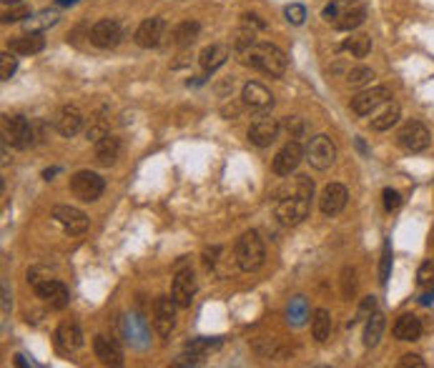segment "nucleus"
<instances>
[{"mask_svg":"<svg viewBox=\"0 0 434 368\" xmlns=\"http://www.w3.org/2000/svg\"><path fill=\"white\" fill-rule=\"evenodd\" d=\"M243 56H246V65H251L254 71L264 73V75L281 78V75L287 73V56H284L281 48H276V45H272V43L251 45Z\"/></svg>","mask_w":434,"mask_h":368,"instance_id":"1","label":"nucleus"},{"mask_svg":"<svg viewBox=\"0 0 434 368\" xmlns=\"http://www.w3.org/2000/svg\"><path fill=\"white\" fill-rule=\"evenodd\" d=\"M309 195L299 193L294 186L284 188L276 198V218L284 225H299L304 218L309 216Z\"/></svg>","mask_w":434,"mask_h":368,"instance_id":"2","label":"nucleus"},{"mask_svg":"<svg viewBox=\"0 0 434 368\" xmlns=\"http://www.w3.org/2000/svg\"><path fill=\"white\" fill-rule=\"evenodd\" d=\"M266 258V248L264 241L256 231H246L236 243V263L241 268L243 273H251V271H258L264 266Z\"/></svg>","mask_w":434,"mask_h":368,"instance_id":"3","label":"nucleus"},{"mask_svg":"<svg viewBox=\"0 0 434 368\" xmlns=\"http://www.w3.org/2000/svg\"><path fill=\"white\" fill-rule=\"evenodd\" d=\"M71 191H73V195L78 201L93 203L104 195L106 181L98 173H93V171H78V173L71 178Z\"/></svg>","mask_w":434,"mask_h":368,"instance_id":"4","label":"nucleus"},{"mask_svg":"<svg viewBox=\"0 0 434 368\" xmlns=\"http://www.w3.org/2000/svg\"><path fill=\"white\" fill-rule=\"evenodd\" d=\"M306 160L317 171H326L337 163V145L329 136H314L306 143Z\"/></svg>","mask_w":434,"mask_h":368,"instance_id":"5","label":"nucleus"},{"mask_svg":"<svg viewBox=\"0 0 434 368\" xmlns=\"http://www.w3.org/2000/svg\"><path fill=\"white\" fill-rule=\"evenodd\" d=\"M429 128L424 125V123H420V121H409V123H405L402 128H399V133H397V143L405 148V151H409V153H420V151H424L429 145Z\"/></svg>","mask_w":434,"mask_h":368,"instance_id":"6","label":"nucleus"},{"mask_svg":"<svg viewBox=\"0 0 434 368\" xmlns=\"http://www.w3.org/2000/svg\"><path fill=\"white\" fill-rule=\"evenodd\" d=\"M3 136H5V143H10L18 151H25L33 143V128H30L28 118L23 116H10L3 121Z\"/></svg>","mask_w":434,"mask_h":368,"instance_id":"7","label":"nucleus"},{"mask_svg":"<svg viewBox=\"0 0 434 368\" xmlns=\"http://www.w3.org/2000/svg\"><path fill=\"white\" fill-rule=\"evenodd\" d=\"M387 101H391V93L389 88H369V90H361L359 95H354L352 98V110L357 116H372L379 106H384Z\"/></svg>","mask_w":434,"mask_h":368,"instance_id":"8","label":"nucleus"},{"mask_svg":"<svg viewBox=\"0 0 434 368\" xmlns=\"http://www.w3.org/2000/svg\"><path fill=\"white\" fill-rule=\"evenodd\" d=\"M306 158V151L302 148L299 140H289L274 158V173L276 175H291L299 168V163Z\"/></svg>","mask_w":434,"mask_h":368,"instance_id":"9","label":"nucleus"},{"mask_svg":"<svg viewBox=\"0 0 434 368\" xmlns=\"http://www.w3.org/2000/svg\"><path fill=\"white\" fill-rule=\"evenodd\" d=\"M193 296H196V275L191 268L178 271L173 278V289H171V298L178 304V308H191Z\"/></svg>","mask_w":434,"mask_h":368,"instance_id":"10","label":"nucleus"},{"mask_svg":"<svg viewBox=\"0 0 434 368\" xmlns=\"http://www.w3.org/2000/svg\"><path fill=\"white\" fill-rule=\"evenodd\" d=\"M176 301L169 296L156 298L154 304V328L158 336H169L176 326Z\"/></svg>","mask_w":434,"mask_h":368,"instance_id":"11","label":"nucleus"},{"mask_svg":"<svg viewBox=\"0 0 434 368\" xmlns=\"http://www.w3.org/2000/svg\"><path fill=\"white\" fill-rule=\"evenodd\" d=\"M88 38H91V43L96 45V48H104V51H108V48H116V45L121 43L123 30H121V25H118L116 21H98L96 25L91 28Z\"/></svg>","mask_w":434,"mask_h":368,"instance_id":"12","label":"nucleus"},{"mask_svg":"<svg viewBox=\"0 0 434 368\" xmlns=\"http://www.w3.org/2000/svg\"><path fill=\"white\" fill-rule=\"evenodd\" d=\"M346 198H349V193H346V188L341 186V183H329V186L322 191L319 208H322V213H324L326 218L339 216L346 206Z\"/></svg>","mask_w":434,"mask_h":368,"instance_id":"13","label":"nucleus"},{"mask_svg":"<svg viewBox=\"0 0 434 368\" xmlns=\"http://www.w3.org/2000/svg\"><path fill=\"white\" fill-rule=\"evenodd\" d=\"M53 218H56L68 233H73V236H78V233H83L88 228V216H86L83 210L73 208V206H56V208H53Z\"/></svg>","mask_w":434,"mask_h":368,"instance_id":"14","label":"nucleus"},{"mask_svg":"<svg viewBox=\"0 0 434 368\" xmlns=\"http://www.w3.org/2000/svg\"><path fill=\"white\" fill-rule=\"evenodd\" d=\"M241 98H243V106H249L251 110H261V113H266V110L274 108V95L269 93V88L256 83V80H251V83L243 86Z\"/></svg>","mask_w":434,"mask_h":368,"instance_id":"15","label":"nucleus"},{"mask_svg":"<svg viewBox=\"0 0 434 368\" xmlns=\"http://www.w3.org/2000/svg\"><path fill=\"white\" fill-rule=\"evenodd\" d=\"M163 33H166V21L163 18H148L136 30V43L141 48H156L163 40Z\"/></svg>","mask_w":434,"mask_h":368,"instance_id":"16","label":"nucleus"},{"mask_svg":"<svg viewBox=\"0 0 434 368\" xmlns=\"http://www.w3.org/2000/svg\"><path fill=\"white\" fill-rule=\"evenodd\" d=\"M36 293L38 298H43L45 304H51L53 308H66L68 306V289L56 278H48V281L36 283Z\"/></svg>","mask_w":434,"mask_h":368,"instance_id":"17","label":"nucleus"},{"mask_svg":"<svg viewBox=\"0 0 434 368\" xmlns=\"http://www.w3.org/2000/svg\"><path fill=\"white\" fill-rule=\"evenodd\" d=\"M279 136V123L276 118H258L254 125L249 128V140L258 148H266V145H272Z\"/></svg>","mask_w":434,"mask_h":368,"instance_id":"18","label":"nucleus"},{"mask_svg":"<svg viewBox=\"0 0 434 368\" xmlns=\"http://www.w3.org/2000/svg\"><path fill=\"white\" fill-rule=\"evenodd\" d=\"M93 351H96V356L106 366H121V363H123V351H121L116 339L96 336V339H93Z\"/></svg>","mask_w":434,"mask_h":368,"instance_id":"19","label":"nucleus"},{"mask_svg":"<svg viewBox=\"0 0 434 368\" xmlns=\"http://www.w3.org/2000/svg\"><path fill=\"white\" fill-rule=\"evenodd\" d=\"M45 48V38L43 33H38V30H28V33H23V36H15L10 40V51L15 56H36Z\"/></svg>","mask_w":434,"mask_h":368,"instance_id":"20","label":"nucleus"},{"mask_svg":"<svg viewBox=\"0 0 434 368\" xmlns=\"http://www.w3.org/2000/svg\"><path fill=\"white\" fill-rule=\"evenodd\" d=\"M56 128H58L60 136L73 138L75 133L83 128V113L75 108V106H66V108H60L58 118H56Z\"/></svg>","mask_w":434,"mask_h":368,"instance_id":"21","label":"nucleus"},{"mask_svg":"<svg viewBox=\"0 0 434 368\" xmlns=\"http://www.w3.org/2000/svg\"><path fill=\"white\" fill-rule=\"evenodd\" d=\"M391 333H394L397 341H417L422 336V321L417 316H412V313H405V316L397 318Z\"/></svg>","mask_w":434,"mask_h":368,"instance_id":"22","label":"nucleus"},{"mask_svg":"<svg viewBox=\"0 0 434 368\" xmlns=\"http://www.w3.org/2000/svg\"><path fill=\"white\" fill-rule=\"evenodd\" d=\"M118 153H121V140L116 136L106 133L101 140H96V160L98 166H113L118 160Z\"/></svg>","mask_w":434,"mask_h":368,"instance_id":"23","label":"nucleus"},{"mask_svg":"<svg viewBox=\"0 0 434 368\" xmlns=\"http://www.w3.org/2000/svg\"><path fill=\"white\" fill-rule=\"evenodd\" d=\"M56 339H58L60 348H66V351H75V348L83 346V331L81 326L75 323V321H63L58 326V333H56Z\"/></svg>","mask_w":434,"mask_h":368,"instance_id":"24","label":"nucleus"},{"mask_svg":"<svg viewBox=\"0 0 434 368\" xmlns=\"http://www.w3.org/2000/svg\"><path fill=\"white\" fill-rule=\"evenodd\" d=\"M399 106L397 103L387 101L384 106H379V108L374 110V116H372V128L374 130H389L394 123L399 121Z\"/></svg>","mask_w":434,"mask_h":368,"instance_id":"25","label":"nucleus"},{"mask_svg":"<svg viewBox=\"0 0 434 368\" xmlns=\"http://www.w3.org/2000/svg\"><path fill=\"white\" fill-rule=\"evenodd\" d=\"M364 21H367V8L354 5V8L341 10V13L334 18V28L337 30H354V28H359Z\"/></svg>","mask_w":434,"mask_h":368,"instance_id":"26","label":"nucleus"},{"mask_svg":"<svg viewBox=\"0 0 434 368\" xmlns=\"http://www.w3.org/2000/svg\"><path fill=\"white\" fill-rule=\"evenodd\" d=\"M228 58V48L226 45H221V43H214V45H208V48H204L201 51V68L206 73H214L216 68H221V65L226 63Z\"/></svg>","mask_w":434,"mask_h":368,"instance_id":"27","label":"nucleus"},{"mask_svg":"<svg viewBox=\"0 0 434 368\" xmlns=\"http://www.w3.org/2000/svg\"><path fill=\"white\" fill-rule=\"evenodd\" d=\"M384 328H387V321H384L382 313H372V316L367 318V326H364V346L367 348H374L379 341H382V333Z\"/></svg>","mask_w":434,"mask_h":368,"instance_id":"28","label":"nucleus"},{"mask_svg":"<svg viewBox=\"0 0 434 368\" xmlns=\"http://www.w3.org/2000/svg\"><path fill=\"white\" fill-rule=\"evenodd\" d=\"M341 51L352 53V58H367L369 51H372V38H369L367 33H352V36L344 40Z\"/></svg>","mask_w":434,"mask_h":368,"instance_id":"29","label":"nucleus"},{"mask_svg":"<svg viewBox=\"0 0 434 368\" xmlns=\"http://www.w3.org/2000/svg\"><path fill=\"white\" fill-rule=\"evenodd\" d=\"M331 333V316L326 308H317L314 310V318H311V336L317 343H324Z\"/></svg>","mask_w":434,"mask_h":368,"instance_id":"30","label":"nucleus"},{"mask_svg":"<svg viewBox=\"0 0 434 368\" xmlns=\"http://www.w3.org/2000/svg\"><path fill=\"white\" fill-rule=\"evenodd\" d=\"M196 38H199V23L196 21H184L173 30V40L178 45H191Z\"/></svg>","mask_w":434,"mask_h":368,"instance_id":"31","label":"nucleus"},{"mask_svg":"<svg viewBox=\"0 0 434 368\" xmlns=\"http://www.w3.org/2000/svg\"><path fill=\"white\" fill-rule=\"evenodd\" d=\"M251 45H256V30L251 28V25H243L241 23V28L236 30V36H234V48L236 51L246 53Z\"/></svg>","mask_w":434,"mask_h":368,"instance_id":"32","label":"nucleus"},{"mask_svg":"<svg viewBox=\"0 0 434 368\" xmlns=\"http://www.w3.org/2000/svg\"><path fill=\"white\" fill-rule=\"evenodd\" d=\"M58 21V13L56 10H43V13H38V15H30L28 21H25V30H40L48 28V25H53V23Z\"/></svg>","mask_w":434,"mask_h":368,"instance_id":"33","label":"nucleus"},{"mask_svg":"<svg viewBox=\"0 0 434 368\" xmlns=\"http://www.w3.org/2000/svg\"><path fill=\"white\" fill-rule=\"evenodd\" d=\"M346 80H349V86L361 88V86H367V83H372V80H374V71H372V68H367V65H357V68H352V71H349Z\"/></svg>","mask_w":434,"mask_h":368,"instance_id":"34","label":"nucleus"},{"mask_svg":"<svg viewBox=\"0 0 434 368\" xmlns=\"http://www.w3.org/2000/svg\"><path fill=\"white\" fill-rule=\"evenodd\" d=\"M219 346V341H208V339H193L186 343V351L193 356H199V358H204L206 354H211L214 348Z\"/></svg>","mask_w":434,"mask_h":368,"instance_id":"35","label":"nucleus"},{"mask_svg":"<svg viewBox=\"0 0 434 368\" xmlns=\"http://www.w3.org/2000/svg\"><path fill=\"white\" fill-rule=\"evenodd\" d=\"M15 53L10 51V53H3V56H0V78L3 80H10V75H13L15 73V68H18V60L13 58Z\"/></svg>","mask_w":434,"mask_h":368,"instance_id":"36","label":"nucleus"},{"mask_svg":"<svg viewBox=\"0 0 434 368\" xmlns=\"http://www.w3.org/2000/svg\"><path fill=\"white\" fill-rule=\"evenodd\" d=\"M284 15H287V21L291 23V25H302V23L306 21V8L299 5V3H291V5L284 8Z\"/></svg>","mask_w":434,"mask_h":368,"instance_id":"37","label":"nucleus"},{"mask_svg":"<svg viewBox=\"0 0 434 368\" xmlns=\"http://www.w3.org/2000/svg\"><path fill=\"white\" fill-rule=\"evenodd\" d=\"M389 271H391V245H389V243H384L382 268H379V281H382V283L389 281Z\"/></svg>","mask_w":434,"mask_h":368,"instance_id":"38","label":"nucleus"},{"mask_svg":"<svg viewBox=\"0 0 434 368\" xmlns=\"http://www.w3.org/2000/svg\"><path fill=\"white\" fill-rule=\"evenodd\" d=\"M25 18H30L28 5H13L10 10H5V13H3V21H5V23L25 21Z\"/></svg>","mask_w":434,"mask_h":368,"instance_id":"39","label":"nucleus"},{"mask_svg":"<svg viewBox=\"0 0 434 368\" xmlns=\"http://www.w3.org/2000/svg\"><path fill=\"white\" fill-rule=\"evenodd\" d=\"M382 198H384V208L387 210H397L399 206H402V195H399L394 188H384Z\"/></svg>","mask_w":434,"mask_h":368,"instance_id":"40","label":"nucleus"},{"mask_svg":"<svg viewBox=\"0 0 434 368\" xmlns=\"http://www.w3.org/2000/svg\"><path fill=\"white\" fill-rule=\"evenodd\" d=\"M399 366L402 368H424V358L417 354H407L399 358Z\"/></svg>","mask_w":434,"mask_h":368,"instance_id":"41","label":"nucleus"},{"mask_svg":"<svg viewBox=\"0 0 434 368\" xmlns=\"http://www.w3.org/2000/svg\"><path fill=\"white\" fill-rule=\"evenodd\" d=\"M432 281H434V266H432V260H427V263L420 268V286H429Z\"/></svg>","mask_w":434,"mask_h":368,"instance_id":"42","label":"nucleus"},{"mask_svg":"<svg viewBox=\"0 0 434 368\" xmlns=\"http://www.w3.org/2000/svg\"><path fill=\"white\" fill-rule=\"evenodd\" d=\"M374 306H376V298L374 296H369V298H364V304H361V308H359V318H364V316H372L374 313Z\"/></svg>","mask_w":434,"mask_h":368,"instance_id":"43","label":"nucleus"},{"mask_svg":"<svg viewBox=\"0 0 434 368\" xmlns=\"http://www.w3.org/2000/svg\"><path fill=\"white\" fill-rule=\"evenodd\" d=\"M284 125H287V130L291 133V136H299V133L304 130V123L299 121V118H287V121H284Z\"/></svg>","mask_w":434,"mask_h":368,"instance_id":"44","label":"nucleus"},{"mask_svg":"<svg viewBox=\"0 0 434 368\" xmlns=\"http://www.w3.org/2000/svg\"><path fill=\"white\" fill-rule=\"evenodd\" d=\"M337 15H339V0H334V3H329V5L324 8V18L331 21V18H337Z\"/></svg>","mask_w":434,"mask_h":368,"instance_id":"45","label":"nucleus"},{"mask_svg":"<svg viewBox=\"0 0 434 368\" xmlns=\"http://www.w3.org/2000/svg\"><path fill=\"white\" fill-rule=\"evenodd\" d=\"M243 25H251V28H264V23L258 21L256 15H243Z\"/></svg>","mask_w":434,"mask_h":368,"instance_id":"46","label":"nucleus"},{"mask_svg":"<svg viewBox=\"0 0 434 368\" xmlns=\"http://www.w3.org/2000/svg\"><path fill=\"white\" fill-rule=\"evenodd\" d=\"M8 298H10V296H8V286L3 283V310H5V313H8V304H10Z\"/></svg>","mask_w":434,"mask_h":368,"instance_id":"47","label":"nucleus"},{"mask_svg":"<svg viewBox=\"0 0 434 368\" xmlns=\"http://www.w3.org/2000/svg\"><path fill=\"white\" fill-rule=\"evenodd\" d=\"M3 3H21V0H3Z\"/></svg>","mask_w":434,"mask_h":368,"instance_id":"48","label":"nucleus"},{"mask_svg":"<svg viewBox=\"0 0 434 368\" xmlns=\"http://www.w3.org/2000/svg\"><path fill=\"white\" fill-rule=\"evenodd\" d=\"M58 3H75V0H58Z\"/></svg>","mask_w":434,"mask_h":368,"instance_id":"49","label":"nucleus"},{"mask_svg":"<svg viewBox=\"0 0 434 368\" xmlns=\"http://www.w3.org/2000/svg\"><path fill=\"white\" fill-rule=\"evenodd\" d=\"M339 3H349V0H339Z\"/></svg>","mask_w":434,"mask_h":368,"instance_id":"50","label":"nucleus"}]
</instances>
